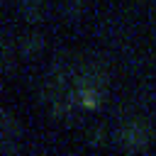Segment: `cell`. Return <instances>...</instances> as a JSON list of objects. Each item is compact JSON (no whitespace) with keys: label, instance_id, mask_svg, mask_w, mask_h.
Listing matches in <instances>:
<instances>
[{"label":"cell","instance_id":"cell-1","mask_svg":"<svg viewBox=\"0 0 156 156\" xmlns=\"http://www.w3.org/2000/svg\"><path fill=\"white\" fill-rule=\"evenodd\" d=\"M149 141H151V129L141 117L122 119L119 127L115 129V144L122 151H144Z\"/></svg>","mask_w":156,"mask_h":156}]
</instances>
